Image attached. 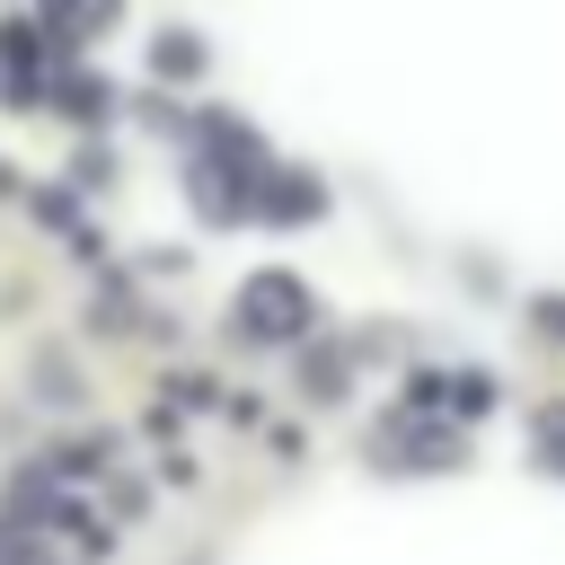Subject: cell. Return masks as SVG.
I'll use <instances>...</instances> for the list:
<instances>
[{
  "mask_svg": "<svg viewBox=\"0 0 565 565\" xmlns=\"http://www.w3.org/2000/svg\"><path fill=\"white\" fill-rule=\"evenodd\" d=\"M238 318H247V335H300L309 327V291L291 274H256L238 291Z\"/></svg>",
  "mask_w": 565,
  "mask_h": 565,
  "instance_id": "6da1fadb",
  "label": "cell"
},
{
  "mask_svg": "<svg viewBox=\"0 0 565 565\" xmlns=\"http://www.w3.org/2000/svg\"><path fill=\"white\" fill-rule=\"evenodd\" d=\"M318 203H327V194H318L309 177H291V185H265V194H256V212H274V221H309Z\"/></svg>",
  "mask_w": 565,
  "mask_h": 565,
  "instance_id": "7a4b0ae2",
  "label": "cell"
},
{
  "mask_svg": "<svg viewBox=\"0 0 565 565\" xmlns=\"http://www.w3.org/2000/svg\"><path fill=\"white\" fill-rule=\"evenodd\" d=\"M53 18L79 35V26H106V18H115V0H53Z\"/></svg>",
  "mask_w": 565,
  "mask_h": 565,
  "instance_id": "3957f363",
  "label": "cell"
},
{
  "mask_svg": "<svg viewBox=\"0 0 565 565\" xmlns=\"http://www.w3.org/2000/svg\"><path fill=\"white\" fill-rule=\"evenodd\" d=\"M539 459H547V468H565V406H547V415H539Z\"/></svg>",
  "mask_w": 565,
  "mask_h": 565,
  "instance_id": "277c9868",
  "label": "cell"
},
{
  "mask_svg": "<svg viewBox=\"0 0 565 565\" xmlns=\"http://www.w3.org/2000/svg\"><path fill=\"white\" fill-rule=\"evenodd\" d=\"M194 62H203V53H194L185 35H168V44H159V71H194Z\"/></svg>",
  "mask_w": 565,
  "mask_h": 565,
  "instance_id": "5b68a950",
  "label": "cell"
},
{
  "mask_svg": "<svg viewBox=\"0 0 565 565\" xmlns=\"http://www.w3.org/2000/svg\"><path fill=\"white\" fill-rule=\"evenodd\" d=\"M539 335H565V300H539Z\"/></svg>",
  "mask_w": 565,
  "mask_h": 565,
  "instance_id": "8992f818",
  "label": "cell"
}]
</instances>
